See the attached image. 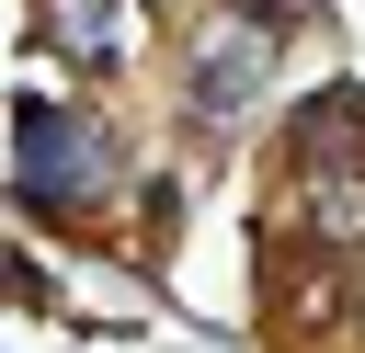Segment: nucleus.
Wrapping results in <instances>:
<instances>
[{
    "label": "nucleus",
    "instance_id": "nucleus-1",
    "mask_svg": "<svg viewBox=\"0 0 365 353\" xmlns=\"http://www.w3.org/2000/svg\"><path fill=\"white\" fill-rule=\"evenodd\" d=\"M11 182H23V205H91L114 182V137L91 114H57L46 91H23L11 102Z\"/></svg>",
    "mask_w": 365,
    "mask_h": 353
},
{
    "label": "nucleus",
    "instance_id": "nucleus-2",
    "mask_svg": "<svg viewBox=\"0 0 365 353\" xmlns=\"http://www.w3.org/2000/svg\"><path fill=\"white\" fill-rule=\"evenodd\" d=\"M262 68H274V11H217L194 46H182V91H194V114L205 125H240L251 102H262Z\"/></svg>",
    "mask_w": 365,
    "mask_h": 353
},
{
    "label": "nucleus",
    "instance_id": "nucleus-3",
    "mask_svg": "<svg viewBox=\"0 0 365 353\" xmlns=\"http://www.w3.org/2000/svg\"><path fill=\"white\" fill-rule=\"evenodd\" d=\"M46 34H57L68 57H91V68H114V57H125V11H114V0H57V11H46Z\"/></svg>",
    "mask_w": 365,
    "mask_h": 353
},
{
    "label": "nucleus",
    "instance_id": "nucleus-4",
    "mask_svg": "<svg viewBox=\"0 0 365 353\" xmlns=\"http://www.w3.org/2000/svg\"><path fill=\"white\" fill-rule=\"evenodd\" d=\"M308 216H319V239H365V171H354V182H342V171H319Z\"/></svg>",
    "mask_w": 365,
    "mask_h": 353
}]
</instances>
